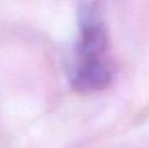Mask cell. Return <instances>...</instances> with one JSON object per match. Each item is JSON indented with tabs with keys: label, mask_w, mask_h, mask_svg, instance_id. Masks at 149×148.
Wrapping results in <instances>:
<instances>
[{
	"label": "cell",
	"mask_w": 149,
	"mask_h": 148,
	"mask_svg": "<svg viewBox=\"0 0 149 148\" xmlns=\"http://www.w3.org/2000/svg\"><path fill=\"white\" fill-rule=\"evenodd\" d=\"M109 32L99 3L78 7V35L71 55L68 80L74 92L91 95L106 90L113 80Z\"/></svg>",
	"instance_id": "1"
}]
</instances>
